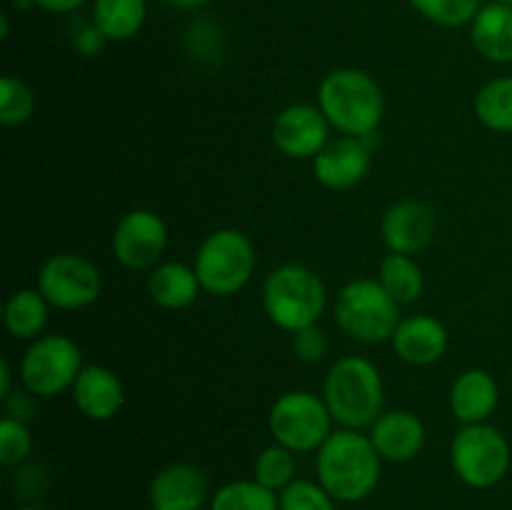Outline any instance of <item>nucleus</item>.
<instances>
[{
  "label": "nucleus",
  "mask_w": 512,
  "mask_h": 510,
  "mask_svg": "<svg viewBox=\"0 0 512 510\" xmlns=\"http://www.w3.org/2000/svg\"><path fill=\"white\" fill-rule=\"evenodd\" d=\"M278 498L280 510H338V500L313 480H293Z\"/></svg>",
  "instance_id": "30"
},
{
  "label": "nucleus",
  "mask_w": 512,
  "mask_h": 510,
  "mask_svg": "<svg viewBox=\"0 0 512 510\" xmlns=\"http://www.w3.org/2000/svg\"><path fill=\"white\" fill-rule=\"evenodd\" d=\"M10 383H13V373H10L8 360H0V400L10 398Z\"/></svg>",
  "instance_id": "35"
},
{
  "label": "nucleus",
  "mask_w": 512,
  "mask_h": 510,
  "mask_svg": "<svg viewBox=\"0 0 512 510\" xmlns=\"http://www.w3.org/2000/svg\"><path fill=\"white\" fill-rule=\"evenodd\" d=\"M270 138L285 158L313 160L328 145L330 123L315 105L295 103L275 115Z\"/></svg>",
  "instance_id": "12"
},
{
  "label": "nucleus",
  "mask_w": 512,
  "mask_h": 510,
  "mask_svg": "<svg viewBox=\"0 0 512 510\" xmlns=\"http://www.w3.org/2000/svg\"><path fill=\"white\" fill-rule=\"evenodd\" d=\"M8 30H10V20H8V13L0 15V38H8Z\"/></svg>",
  "instance_id": "37"
},
{
  "label": "nucleus",
  "mask_w": 512,
  "mask_h": 510,
  "mask_svg": "<svg viewBox=\"0 0 512 510\" xmlns=\"http://www.w3.org/2000/svg\"><path fill=\"white\" fill-rule=\"evenodd\" d=\"M373 168V150L368 140L353 135L330 138L313 158V173L320 185L330 190H350L363 183Z\"/></svg>",
  "instance_id": "13"
},
{
  "label": "nucleus",
  "mask_w": 512,
  "mask_h": 510,
  "mask_svg": "<svg viewBox=\"0 0 512 510\" xmlns=\"http://www.w3.org/2000/svg\"><path fill=\"white\" fill-rule=\"evenodd\" d=\"M510 443L495 425H460L450 443L455 475L470 488H493L510 470Z\"/></svg>",
  "instance_id": "8"
},
{
  "label": "nucleus",
  "mask_w": 512,
  "mask_h": 510,
  "mask_svg": "<svg viewBox=\"0 0 512 510\" xmlns=\"http://www.w3.org/2000/svg\"><path fill=\"white\" fill-rule=\"evenodd\" d=\"M210 510H280V498L255 478L230 480L215 490L210 498Z\"/></svg>",
  "instance_id": "26"
},
{
  "label": "nucleus",
  "mask_w": 512,
  "mask_h": 510,
  "mask_svg": "<svg viewBox=\"0 0 512 510\" xmlns=\"http://www.w3.org/2000/svg\"><path fill=\"white\" fill-rule=\"evenodd\" d=\"M163 3H168L170 8H178V10H193V8H200V5L210 3V0H163Z\"/></svg>",
  "instance_id": "36"
},
{
  "label": "nucleus",
  "mask_w": 512,
  "mask_h": 510,
  "mask_svg": "<svg viewBox=\"0 0 512 510\" xmlns=\"http://www.w3.org/2000/svg\"><path fill=\"white\" fill-rule=\"evenodd\" d=\"M318 483L340 503H358L368 498L380 483L383 458L363 430L340 428L320 445Z\"/></svg>",
  "instance_id": "1"
},
{
  "label": "nucleus",
  "mask_w": 512,
  "mask_h": 510,
  "mask_svg": "<svg viewBox=\"0 0 512 510\" xmlns=\"http://www.w3.org/2000/svg\"><path fill=\"white\" fill-rule=\"evenodd\" d=\"M70 40H73V48L78 50L80 55H85V58H95V55H100L103 53L105 43H108V38L95 28L93 20L80 23L78 28L73 30V35H70Z\"/></svg>",
  "instance_id": "33"
},
{
  "label": "nucleus",
  "mask_w": 512,
  "mask_h": 510,
  "mask_svg": "<svg viewBox=\"0 0 512 510\" xmlns=\"http://www.w3.org/2000/svg\"><path fill=\"white\" fill-rule=\"evenodd\" d=\"M435 235V213L420 200H400L385 210L380 220V238L388 253L415 255L428 248Z\"/></svg>",
  "instance_id": "14"
},
{
  "label": "nucleus",
  "mask_w": 512,
  "mask_h": 510,
  "mask_svg": "<svg viewBox=\"0 0 512 510\" xmlns=\"http://www.w3.org/2000/svg\"><path fill=\"white\" fill-rule=\"evenodd\" d=\"M383 375L360 355H345L330 365L323 400L340 428L365 430L383 415Z\"/></svg>",
  "instance_id": "3"
},
{
  "label": "nucleus",
  "mask_w": 512,
  "mask_h": 510,
  "mask_svg": "<svg viewBox=\"0 0 512 510\" xmlns=\"http://www.w3.org/2000/svg\"><path fill=\"white\" fill-rule=\"evenodd\" d=\"M150 510H155V508H150Z\"/></svg>",
  "instance_id": "41"
},
{
  "label": "nucleus",
  "mask_w": 512,
  "mask_h": 510,
  "mask_svg": "<svg viewBox=\"0 0 512 510\" xmlns=\"http://www.w3.org/2000/svg\"><path fill=\"white\" fill-rule=\"evenodd\" d=\"M333 315L348 338L365 345L390 343L400 323V305L380 285V280L358 278L340 288Z\"/></svg>",
  "instance_id": "5"
},
{
  "label": "nucleus",
  "mask_w": 512,
  "mask_h": 510,
  "mask_svg": "<svg viewBox=\"0 0 512 510\" xmlns=\"http://www.w3.org/2000/svg\"><path fill=\"white\" fill-rule=\"evenodd\" d=\"M33 450V435L28 425L18 418L5 415L0 420V463L3 465H20Z\"/></svg>",
  "instance_id": "31"
},
{
  "label": "nucleus",
  "mask_w": 512,
  "mask_h": 510,
  "mask_svg": "<svg viewBox=\"0 0 512 510\" xmlns=\"http://www.w3.org/2000/svg\"><path fill=\"white\" fill-rule=\"evenodd\" d=\"M413 10H418L425 20L443 28H463L473 23L483 0H408Z\"/></svg>",
  "instance_id": "28"
},
{
  "label": "nucleus",
  "mask_w": 512,
  "mask_h": 510,
  "mask_svg": "<svg viewBox=\"0 0 512 510\" xmlns=\"http://www.w3.org/2000/svg\"><path fill=\"white\" fill-rule=\"evenodd\" d=\"M368 438L373 440L380 458L390 463H408L418 458L425 448L428 430L425 423L410 410H388L368 428Z\"/></svg>",
  "instance_id": "15"
},
{
  "label": "nucleus",
  "mask_w": 512,
  "mask_h": 510,
  "mask_svg": "<svg viewBox=\"0 0 512 510\" xmlns=\"http://www.w3.org/2000/svg\"><path fill=\"white\" fill-rule=\"evenodd\" d=\"M200 280L193 265L168 260L155 265L148 278V295L155 305L165 310H183L195 303L200 295Z\"/></svg>",
  "instance_id": "21"
},
{
  "label": "nucleus",
  "mask_w": 512,
  "mask_h": 510,
  "mask_svg": "<svg viewBox=\"0 0 512 510\" xmlns=\"http://www.w3.org/2000/svg\"><path fill=\"white\" fill-rule=\"evenodd\" d=\"M83 368V350L73 338L40 335L20 358V383L33 398H55L73 388Z\"/></svg>",
  "instance_id": "9"
},
{
  "label": "nucleus",
  "mask_w": 512,
  "mask_h": 510,
  "mask_svg": "<svg viewBox=\"0 0 512 510\" xmlns=\"http://www.w3.org/2000/svg\"><path fill=\"white\" fill-rule=\"evenodd\" d=\"M208 500V478L190 463L165 465L150 480V505L155 510H200Z\"/></svg>",
  "instance_id": "17"
},
{
  "label": "nucleus",
  "mask_w": 512,
  "mask_h": 510,
  "mask_svg": "<svg viewBox=\"0 0 512 510\" xmlns=\"http://www.w3.org/2000/svg\"><path fill=\"white\" fill-rule=\"evenodd\" d=\"M448 328L428 313L408 315L398 323L390 345L395 355L408 365H433L448 353Z\"/></svg>",
  "instance_id": "16"
},
{
  "label": "nucleus",
  "mask_w": 512,
  "mask_h": 510,
  "mask_svg": "<svg viewBox=\"0 0 512 510\" xmlns=\"http://www.w3.org/2000/svg\"><path fill=\"white\" fill-rule=\"evenodd\" d=\"M35 288L43 293L50 308L83 310L100 298L103 278L93 260L85 255L58 253L40 265Z\"/></svg>",
  "instance_id": "10"
},
{
  "label": "nucleus",
  "mask_w": 512,
  "mask_h": 510,
  "mask_svg": "<svg viewBox=\"0 0 512 510\" xmlns=\"http://www.w3.org/2000/svg\"><path fill=\"white\" fill-rule=\"evenodd\" d=\"M318 108L340 135L368 140L385 113L378 80L360 68L330 70L318 85Z\"/></svg>",
  "instance_id": "2"
},
{
  "label": "nucleus",
  "mask_w": 512,
  "mask_h": 510,
  "mask_svg": "<svg viewBox=\"0 0 512 510\" xmlns=\"http://www.w3.org/2000/svg\"><path fill=\"white\" fill-rule=\"evenodd\" d=\"M333 423L323 395L310 390H288L275 400L268 413L273 440L293 453H318L320 445L333 433Z\"/></svg>",
  "instance_id": "7"
},
{
  "label": "nucleus",
  "mask_w": 512,
  "mask_h": 510,
  "mask_svg": "<svg viewBox=\"0 0 512 510\" xmlns=\"http://www.w3.org/2000/svg\"><path fill=\"white\" fill-rule=\"evenodd\" d=\"M110 245L115 260L128 270L153 268L168 248V225L155 210H128L115 225Z\"/></svg>",
  "instance_id": "11"
},
{
  "label": "nucleus",
  "mask_w": 512,
  "mask_h": 510,
  "mask_svg": "<svg viewBox=\"0 0 512 510\" xmlns=\"http://www.w3.org/2000/svg\"><path fill=\"white\" fill-rule=\"evenodd\" d=\"M18 510H43V508H35V505H23V508H18Z\"/></svg>",
  "instance_id": "38"
},
{
  "label": "nucleus",
  "mask_w": 512,
  "mask_h": 510,
  "mask_svg": "<svg viewBox=\"0 0 512 510\" xmlns=\"http://www.w3.org/2000/svg\"><path fill=\"white\" fill-rule=\"evenodd\" d=\"M500 403V390L493 375L483 368H470L455 378L450 388V410L460 425L488 423Z\"/></svg>",
  "instance_id": "19"
},
{
  "label": "nucleus",
  "mask_w": 512,
  "mask_h": 510,
  "mask_svg": "<svg viewBox=\"0 0 512 510\" xmlns=\"http://www.w3.org/2000/svg\"><path fill=\"white\" fill-rule=\"evenodd\" d=\"M293 350L303 363H320V360H325V355L330 350L328 335L318 325H310V328L293 335Z\"/></svg>",
  "instance_id": "32"
},
{
  "label": "nucleus",
  "mask_w": 512,
  "mask_h": 510,
  "mask_svg": "<svg viewBox=\"0 0 512 510\" xmlns=\"http://www.w3.org/2000/svg\"><path fill=\"white\" fill-rule=\"evenodd\" d=\"M493 3H503V5H512V0H493Z\"/></svg>",
  "instance_id": "39"
},
{
  "label": "nucleus",
  "mask_w": 512,
  "mask_h": 510,
  "mask_svg": "<svg viewBox=\"0 0 512 510\" xmlns=\"http://www.w3.org/2000/svg\"><path fill=\"white\" fill-rule=\"evenodd\" d=\"M35 95L25 80L15 75H3L0 80V123L5 128H15L33 118Z\"/></svg>",
  "instance_id": "29"
},
{
  "label": "nucleus",
  "mask_w": 512,
  "mask_h": 510,
  "mask_svg": "<svg viewBox=\"0 0 512 510\" xmlns=\"http://www.w3.org/2000/svg\"><path fill=\"white\" fill-rule=\"evenodd\" d=\"M325 303H328L325 283L315 270L305 265H278L265 278L263 310L270 323L278 325L285 333L295 335L310 325H318Z\"/></svg>",
  "instance_id": "4"
},
{
  "label": "nucleus",
  "mask_w": 512,
  "mask_h": 510,
  "mask_svg": "<svg viewBox=\"0 0 512 510\" xmlns=\"http://www.w3.org/2000/svg\"><path fill=\"white\" fill-rule=\"evenodd\" d=\"M85 3H88V0H35V8L53 15H68L83 8Z\"/></svg>",
  "instance_id": "34"
},
{
  "label": "nucleus",
  "mask_w": 512,
  "mask_h": 510,
  "mask_svg": "<svg viewBox=\"0 0 512 510\" xmlns=\"http://www.w3.org/2000/svg\"><path fill=\"white\" fill-rule=\"evenodd\" d=\"M193 268L205 293L230 298L240 293L255 273L253 240L238 228L213 230L195 250Z\"/></svg>",
  "instance_id": "6"
},
{
  "label": "nucleus",
  "mask_w": 512,
  "mask_h": 510,
  "mask_svg": "<svg viewBox=\"0 0 512 510\" xmlns=\"http://www.w3.org/2000/svg\"><path fill=\"white\" fill-rule=\"evenodd\" d=\"M50 303L38 288H20L5 300L3 323L15 340H38L48 325Z\"/></svg>",
  "instance_id": "22"
},
{
  "label": "nucleus",
  "mask_w": 512,
  "mask_h": 510,
  "mask_svg": "<svg viewBox=\"0 0 512 510\" xmlns=\"http://www.w3.org/2000/svg\"><path fill=\"white\" fill-rule=\"evenodd\" d=\"M378 280L398 305H413L425 290V278L413 255L388 253L380 260Z\"/></svg>",
  "instance_id": "24"
},
{
  "label": "nucleus",
  "mask_w": 512,
  "mask_h": 510,
  "mask_svg": "<svg viewBox=\"0 0 512 510\" xmlns=\"http://www.w3.org/2000/svg\"><path fill=\"white\" fill-rule=\"evenodd\" d=\"M470 43L490 63H512V5H483L470 23Z\"/></svg>",
  "instance_id": "20"
},
{
  "label": "nucleus",
  "mask_w": 512,
  "mask_h": 510,
  "mask_svg": "<svg viewBox=\"0 0 512 510\" xmlns=\"http://www.w3.org/2000/svg\"><path fill=\"white\" fill-rule=\"evenodd\" d=\"M475 118L495 133H512V75H503L475 93Z\"/></svg>",
  "instance_id": "25"
},
{
  "label": "nucleus",
  "mask_w": 512,
  "mask_h": 510,
  "mask_svg": "<svg viewBox=\"0 0 512 510\" xmlns=\"http://www.w3.org/2000/svg\"><path fill=\"white\" fill-rule=\"evenodd\" d=\"M148 18L145 0H93L90 20L108 38V43H123L143 30Z\"/></svg>",
  "instance_id": "23"
},
{
  "label": "nucleus",
  "mask_w": 512,
  "mask_h": 510,
  "mask_svg": "<svg viewBox=\"0 0 512 510\" xmlns=\"http://www.w3.org/2000/svg\"><path fill=\"white\" fill-rule=\"evenodd\" d=\"M510 380H512V368H510Z\"/></svg>",
  "instance_id": "40"
},
{
  "label": "nucleus",
  "mask_w": 512,
  "mask_h": 510,
  "mask_svg": "<svg viewBox=\"0 0 512 510\" xmlns=\"http://www.w3.org/2000/svg\"><path fill=\"white\" fill-rule=\"evenodd\" d=\"M70 395L80 415L88 420H100V423L115 418L125 403L123 383L105 365H85L75 378Z\"/></svg>",
  "instance_id": "18"
},
{
  "label": "nucleus",
  "mask_w": 512,
  "mask_h": 510,
  "mask_svg": "<svg viewBox=\"0 0 512 510\" xmlns=\"http://www.w3.org/2000/svg\"><path fill=\"white\" fill-rule=\"evenodd\" d=\"M293 450L283 448V445H268L265 450H260L258 458L253 463V478L258 480L260 485H265L273 493H283L290 483L295 480V470H298V463H295Z\"/></svg>",
  "instance_id": "27"
}]
</instances>
